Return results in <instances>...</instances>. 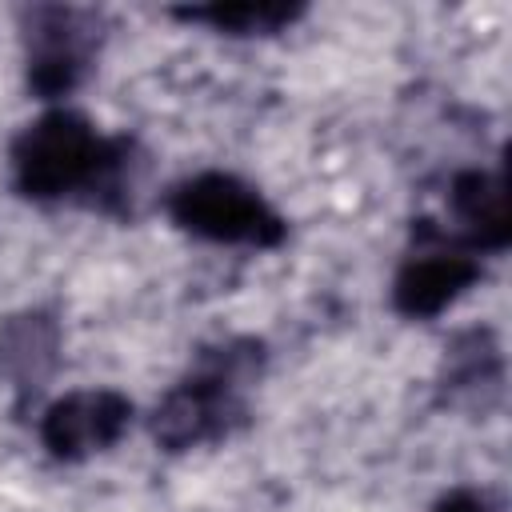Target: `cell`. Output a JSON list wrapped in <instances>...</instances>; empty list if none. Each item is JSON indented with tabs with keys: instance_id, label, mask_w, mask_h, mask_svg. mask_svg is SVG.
Instances as JSON below:
<instances>
[{
	"instance_id": "3957f363",
	"label": "cell",
	"mask_w": 512,
	"mask_h": 512,
	"mask_svg": "<svg viewBox=\"0 0 512 512\" xmlns=\"http://www.w3.org/2000/svg\"><path fill=\"white\" fill-rule=\"evenodd\" d=\"M168 216L212 244H248V248H276L288 236L284 216L240 176L228 172H200L172 188Z\"/></svg>"
},
{
	"instance_id": "6da1fadb",
	"label": "cell",
	"mask_w": 512,
	"mask_h": 512,
	"mask_svg": "<svg viewBox=\"0 0 512 512\" xmlns=\"http://www.w3.org/2000/svg\"><path fill=\"white\" fill-rule=\"evenodd\" d=\"M132 140L100 136L88 116L52 108L12 140V180L28 200H64L88 192L92 204L124 188Z\"/></svg>"
},
{
	"instance_id": "9c48e42d",
	"label": "cell",
	"mask_w": 512,
	"mask_h": 512,
	"mask_svg": "<svg viewBox=\"0 0 512 512\" xmlns=\"http://www.w3.org/2000/svg\"><path fill=\"white\" fill-rule=\"evenodd\" d=\"M304 8L300 4H284V0H248V4H204V8H180V20H200L212 24L216 32H232V36H264V32H280L284 24H292Z\"/></svg>"
},
{
	"instance_id": "52a82bcc",
	"label": "cell",
	"mask_w": 512,
	"mask_h": 512,
	"mask_svg": "<svg viewBox=\"0 0 512 512\" xmlns=\"http://www.w3.org/2000/svg\"><path fill=\"white\" fill-rule=\"evenodd\" d=\"M452 212L460 220V232L468 236L472 248L484 252H504L512 240V208H508V184L500 172H460L452 180Z\"/></svg>"
},
{
	"instance_id": "ba28073f",
	"label": "cell",
	"mask_w": 512,
	"mask_h": 512,
	"mask_svg": "<svg viewBox=\"0 0 512 512\" xmlns=\"http://www.w3.org/2000/svg\"><path fill=\"white\" fill-rule=\"evenodd\" d=\"M56 348H60V328L44 312H20L0 324V368L20 388H32L52 372Z\"/></svg>"
},
{
	"instance_id": "8992f818",
	"label": "cell",
	"mask_w": 512,
	"mask_h": 512,
	"mask_svg": "<svg viewBox=\"0 0 512 512\" xmlns=\"http://www.w3.org/2000/svg\"><path fill=\"white\" fill-rule=\"evenodd\" d=\"M132 420V400L112 388H80L48 404L40 420V440L56 460H88L112 448Z\"/></svg>"
},
{
	"instance_id": "5b68a950",
	"label": "cell",
	"mask_w": 512,
	"mask_h": 512,
	"mask_svg": "<svg viewBox=\"0 0 512 512\" xmlns=\"http://www.w3.org/2000/svg\"><path fill=\"white\" fill-rule=\"evenodd\" d=\"M28 88L44 100L72 92L96 52V24L76 8H32L28 12Z\"/></svg>"
},
{
	"instance_id": "277c9868",
	"label": "cell",
	"mask_w": 512,
	"mask_h": 512,
	"mask_svg": "<svg viewBox=\"0 0 512 512\" xmlns=\"http://www.w3.org/2000/svg\"><path fill=\"white\" fill-rule=\"evenodd\" d=\"M412 236H416V252L400 264L392 280V304L408 320H428L440 316L448 304H456L480 280V264L464 248H452L448 236L432 228V220H420Z\"/></svg>"
},
{
	"instance_id": "7a4b0ae2",
	"label": "cell",
	"mask_w": 512,
	"mask_h": 512,
	"mask_svg": "<svg viewBox=\"0 0 512 512\" xmlns=\"http://www.w3.org/2000/svg\"><path fill=\"white\" fill-rule=\"evenodd\" d=\"M264 368V344L248 336L220 340L216 348H204L192 364V372L168 388V396L152 412V436L168 452L200 448L212 440L232 436L244 416V388Z\"/></svg>"
},
{
	"instance_id": "30bf717a",
	"label": "cell",
	"mask_w": 512,
	"mask_h": 512,
	"mask_svg": "<svg viewBox=\"0 0 512 512\" xmlns=\"http://www.w3.org/2000/svg\"><path fill=\"white\" fill-rule=\"evenodd\" d=\"M436 512H488V504H484L476 492L456 488V492H448V496L436 504Z\"/></svg>"
}]
</instances>
